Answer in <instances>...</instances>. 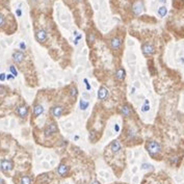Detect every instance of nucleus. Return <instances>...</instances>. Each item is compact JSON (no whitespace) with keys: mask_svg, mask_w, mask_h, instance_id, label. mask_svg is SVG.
<instances>
[{"mask_svg":"<svg viewBox=\"0 0 184 184\" xmlns=\"http://www.w3.org/2000/svg\"><path fill=\"white\" fill-rule=\"evenodd\" d=\"M58 131V128H57V125L55 123H51L50 125H48V127L44 130V133H45L46 136H50L52 135L53 133H56Z\"/></svg>","mask_w":184,"mask_h":184,"instance_id":"10","label":"nucleus"},{"mask_svg":"<svg viewBox=\"0 0 184 184\" xmlns=\"http://www.w3.org/2000/svg\"><path fill=\"white\" fill-rule=\"evenodd\" d=\"M91 184H100V183H99L98 181H97V180H95V181H94L93 183H91Z\"/></svg>","mask_w":184,"mask_h":184,"instance_id":"31","label":"nucleus"},{"mask_svg":"<svg viewBox=\"0 0 184 184\" xmlns=\"http://www.w3.org/2000/svg\"><path fill=\"white\" fill-rule=\"evenodd\" d=\"M34 36H36V41L42 44V43H45L46 41H47V39H48V33H47V31H46L45 29L40 28V29H38V30L36 31Z\"/></svg>","mask_w":184,"mask_h":184,"instance_id":"2","label":"nucleus"},{"mask_svg":"<svg viewBox=\"0 0 184 184\" xmlns=\"http://www.w3.org/2000/svg\"><path fill=\"white\" fill-rule=\"evenodd\" d=\"M166 13H168V9H166V6H160L159 9H158V15H159L161 18L166 15Z\"/></svg>","mask_w":184,"mask_h":184,"instance_id":"18","label":"nucleus"},{"mask_svg":"<svg viewBox=\"0 0 184 184\" xmlns=\"http://www.w3.org/2000/svg\"><path fill=\"white\" fill-rule=\"evenodd\" d=\"M77 95H78V90L75 86H71L70 88V96L75 99L76 97H77Z\"/></svg>","mask_w":184,"mask_h":184,"instance_id":"17","label":"nucleus"},{"mask_svg":"<svg viewBox=\"0 0 184 184\" xmlns=\"http://www.w3.org/2000/svg\"><path fill=\"white\" fill-rule=\"evenodd\" d=\"M122 46V40L118 36H115V38H112L110 40V42H109V47L112 49V50H115V51H118L120 50Z\"/></svg>","mask_w":184,"mask_h":184,"instance_id":"8","label":"nucleus"},{"mask_svg":"<svg viewBox=\"0 0 184 184\" xmlns=\"http://www.w3.org/2000/svg\"><path fill=\"white\" fill-rule=\"evenodd\" d=\"M17 15L20 17V16L22 15V12H21V9H17Z\"/></svg>","mask_w":184,"mask_h":184,"instance_id":"28","label":"nucleus"},{"mask_svg":"<svg viewBox=\"0 0 184 184\" xmlns=\"http://www.w3.org/2000/svg\"><path fill=\"white\" fill-rule=\"evenodd\" d=\"M142 169H152L151 164H142Z\"/></svg>","mask_w":184,"mask_h":184,"instance_id":"26","label":"nucleus"},{"mask_svg":"<svg viewBox=\"0 0 184 184\" xmlns=\"http://www.w3.org/2000/svg\"><path fill=\"white\" fill-rule=\"evenodd\" d=\"M118 130H119V126L118 125H115V131H118Z\"/></svg>","mask_w":184,"mask_h":184,"instance_id":"32","label":"nucleus"},{"mask_svg":"<svg viewBox=\"0 0 184 184\" xmlns=\"http://www.w3.org/2000/svg\"><path fill=\"white\" fill-rule=\"evenodd\" d=\"M84 82H85V85H86V88H88V90L90 91V90H91V85H90V83H88V79H84Z\"/></svg>","mask_w":184,"mask_h":184,"instance_id":"25","label":"nucleus"},{"mask_svg":"<svg viewBox=\"0 0 184 184\" xmlns=\"http://www.w3.org/2000/svg\"><path fill=\"white\" fill-rule=\"evenodd\" d=\"M131 112H132V110L130 108V106L127 105V104L126 105H124L121 109V113L123 115H125V117H129V115H131Z\"/></svg>","mask_w":184,"mask_h":184,"instance_id":"15","label":"nucleus"},{"mask_svg":"<svg viewBox=\"0 0 184 184\" xmlns=\"http://www.w3.org/2000/svg\"><path fill=\"white\" fill-rule=\"evenodd\" d=\"M125 76H126V72H125V70H124L123 68H120V69H118V71L115 72V78L118 79L119 81H122V80H124Z\"/></svg>","mask_w":184,"mask_h":184,"instance_id":"14","label":"nucleus"},{"mask_svg":"<svg viewBox=\"0 0 184 184\" xmlns=\"http://www.w3.org/2000/svg\"><path fill=\"white\" fill-rule=\"evenodd\" d=\"M9 70H11V73H12V75L14 76V77H16V76L18 75V72H17L15 66H11L9 67Z\"/></svg>","mask_w":184,"mask_h":184,"instance_id":"20","label":"nucleus"},{"mask_svg":"<svg viewBox=\"0 0 184 184\" xmlns=\"http://www.w3.org/2000/svg\"><path fill=\"white\" fill-rule=\"evenodd\" d=\"M88 42L90 43V44L95 42V34H94V33H90L88 36Z\"/></svg>","mask_w":184,"mask_h":184,"instance_id":"21","label":"nucleus"},{"mask_svg":"<svg viewBox=\"0 0 184 184\" xmlns=\"http://www.w3.org/2000/svg\"><path fill=\"white\" fill-rule=\"evenodd\" d=\"M50 112H51V115L55 118H61V115H63V106L61 105H54L53 107H51L50 109Z\"/></svg>","mask_w":184,"mask_h":184,"instance_id":"9","label":"nucleus"},{"mask_svg":"<svg viewBox=\"0 0 184 184\" xmlns=\"http://www.w3.org/2000/svg\"><path fill=\"white\" fill-rule=\"evenodd\" d=\"M6 78H7V79H9H9H13V78H14V76H13L12 74H9V75L6 76Z\"/></svg>","mask_w":184,"mask_h":184,"instance_id":"29","label":"nucleus"},{"mask_svg":"<svg viewBox=\"0 0 184 184\" xmlns=\"http://www.w3.org/2000/svg\"><path fill=\"white\" fill-rule=\"evenodd\" d=\"M5 78H6L5 74H4V73H1V74H0V81H4Z\"/></svg>","mask_w":184,"mask_h":184,"instance_id":"24","label":"nucleus"},{"mask_svg":"<svg viewBox=\"0 0 184 184\" xmlns=\"http://www.w3.org/2000/svg\"><path fill=\"white\" fill-rule=\"evenodd\" d=\"M76 1H78V2H81L82 0H76Z\"/></svg>","mask_w":184,"mask_h":184,"instance_id":"35","label":"nucleus"},{"mask_svg":"<svg viewBox=\"0 0 184 184\" xmlns=\"http://www.w3.org/2000/svg\"><path fill=\"white\" fill-rule=\"evenodd\" d=\"M57 173L61 176L65 177V176L68 175V173H69V169H68V166H67L66 164L61 163V164H59V166H58V169H57Z\"/></svg>","mask_w":184,"mask_h":184,"instance_id":"13","label":"nucleus"},{"mask_svg":"<svg viewBox=\"0 0 184 184\" xmlns=\"http://www.w3.org/2000/svg\"><path fill=\"white\" fill-rule=\"evenodd\" d=\"M4 22H5V18H4V16L2 14H0V27L4 25Z\"/></svg>","mask_w":184,"mask_h":184,"instance_id":"22","label":"nucleus"},{"mask_svg":"<svg viewBox=\"0 0 184 184\" xmlns=\"http://www.w3.org/2000/svg\"><path fill=\"white\" fill-rule=\"evenodd\" d=\"M144 9H145V6H144L142 1L137 0V1H135V2L133 3L132 12H133V15L134 16H139L142 12H144Z\"/></svg>","mask_w":184,"mask_h":184,"instance_id":"3","label":"nucleus"},{"mask_svg":"<svg viewBox=\"0 0 184 184\" xmlns=\"http://www.w3.org/2000/svg\"><path fill=\"white\" fill-rule=\"evenodd\" d=\"M88 102H85L83 99L80 100V102H79V107H80V109H81V110H84V109H86V108H88Z\"/></svg>","mask_w":184,"mask_h":184,"instance_id":"19","label":"nucleus"},{"mask_svg":"<svg viewBox=\"0 0 184 184\" xmlns=\"http://www.w3.org/2000/svg\"><path fill=\"white\" fill-rule=\"evenodd\" d=\"M20 48L23 49V50H24V49L26 48V46H25V44H24V43H23V42L20 43Z\"/></svg>","mask_w":184,"mask_h":184,"instance_id":"27","label":"nucleus"},{"mask_svg":"<svg viewBox=\"0 0 184 184\" xmlns=\"http://www.w3.org/2000/svg\"><path fill=\"white\" fill-rule=\"evenodd\" d=\"M31 3H33V4H36V3H38L39 2V0H29Z\"/></svg>","mask_w":184,"mask_h":184,"instance_id":"30","label":"nucleus"},{"mask_svg":"<svg viewBox=\"0 0 184 184\" xmlns=\"http://www.w3.org/2000/svg\"><path fill=\"white\" fill-rule=\"evenodd\" d=\"M28 112H29V108H28L27 105H25V104H21V105H19L16 109V113L18 117L22 119H25L26 117L28 115Z\"/></svg>","mask_w":184,"mask_h":184,"instance_id":"4","label":"nucleus"},{"mask_svg":"<svg viewBox=\"0 0 184 184\" xmlns=\"http://www.w3.org/2000/svg\"><path fill=\"white\" fill-rule=\"evenodd\" d=\"M0 184H3V180H2V179H0Z\"/></svg>","mask_w":184,"mask_h":184,"instance_id":"34","label":"nucleus"},{"mask_svg":"<svg viewBox=\"0 0 184 184\" xmlns=\"http://www.w3.org/2000/svg\"><path fill=\"white\" fill-rule=\"evenodd\" d=\"M146 148H147V151L149 152V154L153 157L156 156L157 154H159L161 152V146H160V144L157 142H154V140L149 142L147 144V146H146Z\"/></svg>","mask_w":184,"mask_h":184,"instance_id":"1","label":"nucleus"},{"mask_svg":"<svg viewBox=\"0 0 184 184\" xmlns=\"http://www.w3.org/2000/svg\"><path fill=\"white\" fill-rule=\"evenodd\" d=\"M142 53H144L146 56H150V55L155 53V47H154L152 44H150V43L144 44L142 47Z\"/></svg>","mask_w":184,"mask_h":184,"instance_id":"7","label":"nucleus"},{"mask_svg":"<svg viewBox=\"0 0 184 184\" xmlns=\"http://www.w3.org/2000/svg\"><path fill=\"white\" fill-rule=\"evenodd\" d=\"M159 1H160V2H162V3H164V2H166V0H159Z\"/></svg>","mask_w":184,"mask_h":184,"instance_id":"33","label":"nucleus"},{"mask_svg":"<svg viewBox=\"0 0 184 184\" xmlns=\"http://www.w3.org/2000/svg\"><path fill=\"white\" fill-rule=\"evenodd\" d=\"M0 166H1V171L3 173H9L11 172L14 168V164L11 160L9 159H2L1 160V163H0Z\"/></svg>","mask_w":184,"mask_h":184,"instance_id":"5","label":"nucleus"},{"mask_svg":"<svg viewBox=\"0 0 184 184\" xmlns=\"http://www.w3.org/2000/svg\"><path fill=\"white\" fill-rule=\"evenodd\" d=\"M43 112H44V107H43L41 104H36V105L33 106L32 115H33V117H34V118H38V117H40Z\"/></svg>","mask_w":184,"mask_h":184,"instance_id":"11","label":"nucleus"},{"mask_svg":"<svg viewBox=\"0 0 184 184\" xmlns=\"http://www.w3.org/2000/svg\"><path fill=\"white\" fill-rule=\"evenodd\" d=\"M142 111H144V112L149 111V110H150V106H149V104H146V105H142Z\"/></svg>","mask_w":184,"mask_h":184,"instance_id":"23","label":"nucleus"},{"mask_svg":"<svg viewBox=\"0 0 184 184\" xmlns=\"http://www.w3.org/2000/svg\"><path fill=\"white\" fill-rule=\"evenodd\" d=\"M31 182H32V180L29 176H23L20 179V184H31Z\"/></svg>","mask_w":184,"mask_h":184,"instance_id":"16","label":"nucleus"},{"mask_svg":"<svg viewBox=\"0 0 184 184\" xmlns=\"http://www.w3.org/2000/svg\"><path fill=\"white\" fill-rule=\"evenodd\" d=\"M107 96H108V91L106 90V88L101 86L99 88V92H98V98L100 100H105L107 98Z\"/></svg>","mask_w":184,"mask_h":184,"instance_id":"12","label":"nucleus"},{"mask_svg":"<svg viewBox=\"0 0 184 184\" xmlns=\"http://www.w3.org/2000/svg\"><path fill=\"white\" fill-rule=\"evenodd\" d=\"M24 59H25L24 53L22 51H20V50H17V51H15L13 53V61H14V63H15L16 65L22 63L24 61Z\"/></svg>","mask_w":184,"mask_h":184,"instance_id":"6","label":"nucleus"}]
</instances>
